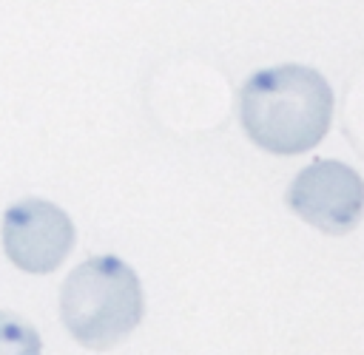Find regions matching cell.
<instances>
[{
    "label": "cell",
    "mask_w": 364,
    "mask_h": 355,
    "mask_svg": "<svg viewBox=\"0 0 364 355\" xmlns=\"http://www.w3.org/2000/svg\"><path fill=\"white\" fill-rule=\"evenodd\" d=\"M71 216L46 199H20L3 213V250L26 273L57 270L74 247Z\"/></svg>",
    "instance_id": "cell-4"
},
{
    "label": "cell",
    "mask_w": 364,
    "mask_h": 355,
    "mask_svg": "<svg viewBox=\"0 0 364 355\" xmlns=\"http://www.w3.org/2000/svg\"><path fill=\"white\" fill-rule=\"evenodd\" d=\"M43 341L34 324L11 310H0V355H40Z\"/></svg>",
    "instance_id": "cell-5"
},
{
    "label": "cell",
    "mask_w": 364,
    "mask_h": 355,
    "mask_svg": "<svg viewBox=\"0 0 364 355\" xmlns=\"http://www.w3.org/2000/svg\"><path fill=\"white\" fill-rule=\"evenodd\" d=\"M239 119L262 151L293 156L316 148L333 119V88L310 65L256 71L239 91Z\"/></svg>",
    "instance_id": "cell-1"
},
{
    "label": "cell",
    "mask_w": 364,
    "mask_h": 355,
    "mask_svg": "<svg viewBox=\"0 0 364 355\" xmlns=\"http://www.w3.org/2000/svg\"><path fill=\"white\" fill-rule=\"evenodd\" d=\"M139 275L117 256L80 261L60 287V315L71 338L94 352L117 346L142 321Z\"/></svg>",
    "instance_id": "cell-2"
},
{
    "label": "cell",
    "mask_w": 364,
    "mask_h": 355,
    "mask_svg": "<svg viewBox=\"0 0 364 355\" xmlns=\"http://www.w3.org/2000/svg\"><path fill=\"white\" fill-rule=\"evenodd\" d=\"M361 202H364L361 176L350 165L336 159L310 162L293 176L287 187L290 210L330 236H344L358 224Z\"/></svg>",
    "instance_id": "cell-3"
}]
</instances>
